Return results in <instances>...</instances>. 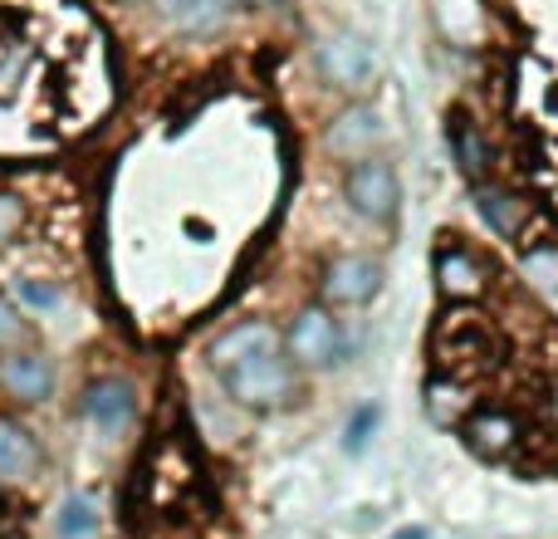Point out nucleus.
<instances>
[{"instance_id":"f257e3e1","label":"nucleus","mask_w":558,"mask_h":539,"mask_svg":"<svg viewBox=\"0 0 558 539\" xmlns=\"http://www.w3.org/2000/svg\"><path fill=\"white\" fill-rule=\"evenodd\" d=\"M221 378H226L231 403L245 407V412H279V407L299 403V368L279 348L235 358L231 368H221Z\"/></svg>"},{"instance_id":"20e7f679","label":"nucleus","mask_w":558,"mask_h":539,"mask_svg":"<svg viewBox=\"0 0 558 539\" xmlns=\"http://www.w3.org/2000/svg\"><path fill=\"white\" fill-rule=\"evenodd\" d=\"M343 202L353 206V216H363V221H373V226L397 221V212H402V182H397V167L387 163L383 153L348 163Z\"/></svg>"},{"instance_id":"1a4fd4ad","label":"nucleus","mask_w":558,"mask_h":539,"mask_svg":"<svg viewBox=\"0 0 558 539\" xmlns=\"http://www.w3.org/2000/svg\"><path fill=\"white\" fill-rule=\"evenodd\" d=\"M78 412H84L88 427H98V432L118 436L128 422H133L137 412V387L128 383V378H88L84 393H78Z\"/></svg>"},{"instance_id":"4be33fe9","label":"nucleus","mask_w":558,"mask_h":539,"mask_svg":"<svg viewBox=\"0 0 558 539\" xmlns=\"http://www.w3.org/2000/svg\"><path fill=\"white\" fill-rule=\"evenodd\" d=\"M15 299L29 304V309H59L64 304L59 285H49V279H15Z\"/></svg>"},{"instance_id":"0eeeda50","label":"nucleus","mask_w":558,"mask_h":539,"mask_svg":"<svg viewBox=\"0 0 558 539\" xmlns=\"http://www.w3.org/2000/svg\"><path fill=\"white\" fill-rule=\"evenodd\" d=\"M45 476V446L20 417L0 412V495H20Z\"/></svg>"},{"instance_id":"f8f14e48","label":"nucleus","mask_w":558,"mask_h":539,"mask_svg":"<svg viewBox=\"0 0 558 539\" xmlns=\"http://www.w3.org/2000/svg\"><path fill=\"white\" fill-rule=\"evenodd\" d=\"M485 285H490V270L475 261L465 245H441L436 251V289H441V299H451V304L481 299Z\"/></svg>"},{"instance_id":"bb28decb","label":"nucleus","mask_w":558,"mask_h":539,"mask_svg":"<svg viewBox=\"0 0 558 539\" xmlns=\"http://www.w3.org/2000/svg\"><path fill=\"white\" fill-rule=\"evenodd\" d=\"M554 412H558V393H554Z\"/></svg>"},{"instance_id":"aec40b11","label":"nucleus","mask_w":558,"mask_h":539,"mask_svg":"<svg viewBox=\"0 0 558 539\" xmlns=\"http://www.w3.org/2000/svg\"><path fill=\"white\" fill-rule=\"evenodd\" d=\"M25 221H29V202L20 192H10V187H0V251L25 231Z\"/></svg>"},{"instance_id":"a211bd4d","label":"nucleus","mask_w":558,"mask_h":539,"mask_svg":"<svg viewBox=\"0 0 558 539\" xmlns=\"http://www.w3.org/2000/svg\"><path fill=\"white\" fill-rule=\"evenodd\" d=\"M29 344V319L25 309L15 304V299L0 289V354H10V348H25Z\"/></svg>"},{"instance_id":"f03ea898","label":"nucleus","mask_w":558,"mask_h":539,"mask_svg":"<svg viewBox=\"0 0 558 539\" xmlns=\"http://www.w3.org/2000/svg\"><path fill=\"white\" fill-rule=\"evenodd\" d=\"M343 348H348L343 324H338V314L328 304H318V299L304 309H294V319L279 328V354H284L294 368H304V373L333 368L338 358H343Z\"/></svg>"},{"instance_id":"ddd939ff","label":"nucleus","mask_w":558,"mask_h":539,"mask_svg":"<svg viewBox=\"0 0 558 539\" xmlns=\"http://www.w3.org/2000/svg\"><path fill=\"white\" fill-rule=\"evenodd\" d=\"M461 436H465V446H471L481 462H505V456L520 446V422H514L510 412H500V407H485V412L465 417Z\"/></svg>"},{"instance_id":"f3484780","label":"nucleus","mask_w":558,"mask_h":539,"mask_svg":"<svg viewBox=\"0 0 558 539\" xmlns=\"http://www.w3.org/2000/svg\"><path fill=\"white\" fill-rule=\"evenodd\" d=\"M520 275L530 279V289L558 299V241H539L520 255Z\"/></svg>"},{"instance_id":"b1692460","label":"nucleus","mask_w":558,"mask_h":539,"mask_svg":"<svg viewBox=\"0 0 558 539\" xmlns=\"http://www.w3.org/2000/svg\"><path fill=\"white\" fill-rule=\"evenodd\" d=\"M241 5H270V0H241Z\"/></svg>"},{"instance_id":"2eb2a0df","label":"nucleus","mask_w":558,"mask_h":539,"mask_svg":"<svg viewBox=\"0 0 558 539\" xmlns=\"http://www.w3.org/2000/svg\"><path fill=\"white\" fill-rule=\"evenodd\" d=\"M426 417L436 427H461L471 417V393L456 378H432L426 383Z\"/></svg>"},{"instance_id":"423d86ee","label":"nucleus","mask_w":558,"mask_h":539,"mask_svg":"<svg viewBox=\"0 0 558 539\" xmlns=\"http://www.w3.org/2000/svg\"><path fill=\"white\" fill-rule=\"evenodd\" d=\"M383 143H387V123L373 104H363V98H353L348 108H338L324 128V153L343 167L357 163V157L383 153Z\"/></svg>"},{"instance_id":"dca6fc26","label":"nucleus","mask_w":558,"mask_h":539,"mask_svg":"<svg viewBox=\"0 0 558 539\" xmlns=\"http://www.w3.org/2000/svg\"><path fill=\"white\" fill-rule=\"evenodd\" d=\"M157 10H162V20H172L177 29L202 35V29L221 25L226 10H231V0H157Z\"/></svg>"},{"instance_id":"412c9836","label":"nucleus","mask_w":558,"mask_h":539,"mask_svg":"<svg viewBox=\"0 0 558 539\" xmlns=\"http://www.w3.org/2000/svg\"><path fill=\"white\" fill-rule=\"evenodd\" d=\"M94 525H98L94 505H88L84 495H69L64 511H59V539H84L88 530H94Z\"/></svg>"},{"instance_id":"a878e982","label":"nucleus","mask_w":558,"mask_h":539,"mask_svg":"<svg viewBox=\"0 0 558 539\" xmlns=\"http://www.w3.org/2000/svg\"><path fill=\"white\" fill-rule=\"evenodd\" d=\"M118 5H143V0H118Z\"/></svg>"},{"instance_id":"6ab92c4d","label":"nucleus","mask_w":558,"mask_h":539,"mask_svg":"<svg viewBox=\"0 0 558 539\" xmlns=\"http://www.w3.org/2000/svg\"><path fill=\"white\" fill-rule=\"evenodd\" d=\"M377 422H383V407L377 403H363L353 417H348V427H343V452L348 456H357L367 442H373V432H377Z\"/></svg>"},{"instance_id":"393cba45","label":"nucleus","mask_w":558,"mask_h":539,"mask_svg":"<svg viewBox=\"0 0 558 539\" xmlns=\"http://www.w3.org/2000/svg\"><path fill=\"white\" fill-rule=\"evenodd\" d=\"M0 539H25V535H20V530H10V535H0Z\"/></svg>"},{"instance_id":"5701e85b","label":"nucleus","mask_w":558,"mask_h":539,"mask_svg":"<svg viewBox=\"0 0 558 539\" xmlns=\"http://www.w3.org/2000/svg\"><path fill=\"white\" fill-rule=\"evenodd\" d=\"M392 539H432V530H426V525H402Z\"/></svg>"},{"instance_id":"4468645a","label":"nucleus","mask_w":558,"mask_h":539,"mask_svg":"<svg viewBox=\"0 0 558 539\" xmlns=\"http://www.w3.org/2000/svg\"><path fill=\"white\" fill-rule=\"evenodd\" d=\"M265 348H279V328L270 324V319H241V324L221 328V334L206 344V363H211V368H231L235 358L265 354Z\"/></svg>"},{"instance_id":"39448f33","label":"nucleus","mask_w":558,"mask_h":539,"mask_svg":"<svg viewBox=\"0 0 558 539\" xmlns=\"http://www.w3.org/2000/svg\"><path fill=\"white\" fill-rule=\"evenodd\" d=\"M377 289H383V265L373 255L348 251V255H328L318 265V304L328 309H357L367 299H377Z\"/></svg>"},{"instance_id":"6e6552de","label":"nucleus","mask_w":558,"mask_h":539,"mask_svg":"<svg viewBox=\"0 0 558 539\" xmlns=\"http://www.w3.org/2000/svg\"><path fill=\"white\" fill-rule=\"evenodd\" d=\"M0 397L20 407H39L54 397V363L39 354L35 344L0 354Z\"/></svg>"},{"instance_id":"7ed1b4c3","label":"nucleus","mask_w":558,"mask_h":539,"mask_svg":"<svg viewBox=\"0 0 558 539\" xmlns=\"http://www.w3.org/2000/svg\"><path fill=\"white\" fill-rule=\"evenodd\" d=\"M314 69L328 88H338L348 98H363L377 84V55L357 29H328L314 45Z\"/></svg>"},{"instance_id":"9d476101","label":"nucleus","mask_w":558,"mask_h":539,"mask_svg":"<svg viewBox=\"0 0 558 539\" xmlns=\"http://www.w3.org/2000/svg\"><path fill=\"white\" fill-rule=\"evenodd\" d=\"M446 147H451V163L465 172V182H485L490 177V163H495V153H490V137L481 133V123H475L465 108H456L451 118H446Z\"/></svg>"},{"instance_id":"9b49d317","label":"nucleus","mask_w":558,"mask_h":539,"mask_svg":"<svg viewBox=\"0 0 558 539\" xmlns=\"http://www.w3.org/2000/svg\"><path fill=\"white\" fill-rule=\"evenodd\" d=\"M475 212H481V221L490 226L500 241H514V236L530 226V216H534V206L524 202L520 192H510L505 182H475Z\"/></svg>"}]
</instances>
